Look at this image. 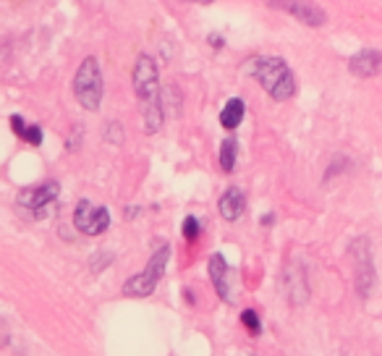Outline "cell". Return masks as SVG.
Here are the masks:
<instances>
[{
  "label": "cell",
  "instance_id": "6da1fadb",
  "mask_svg": "<svg viewBox=\"0 0 382 356\" xmlns=\"http://www.w3.org/2000/svg\"><path fill=\"white\" fill-rule=\"evenodd\" d=\"M134 92L142 100V113H144V131L155 134L163 126V103H160V87H157V66L149 56H139L134 66Z\"/></svg>",
  "mask_w": 382,
  "mask_h": 356
},
{
  "label": "cell",
  "instance_id": "7a4b0ae2",
  "mask_svg": "<svg viewBox=\"0 0 382 356\" xmlns=\"http://www.w3.org/2000/svg\"><path fill=\"white\" fill-rule=\"evenodd\" d=\"M246 66H249V73L260 81L262 89L272 100L283 103V100H291L296 95V76H293V71L288 68V63H285L283 58L257 56Z\"/></svg>",
  "mask_w": 382,
  "mask_h": 356
},
{
  "label": "cell",
  "instance_id": "3957f363",
  "mask_svg": "<svg viewBox=\"0 0 382 356\" xmlns=\"http://www.w3.org/2000/svg\"><path fill=\"white\" fill-rule=\"evenodd\" d=\"M105 84H102V71H100L97 58H84L79 71L73 76V95H76V103L84 108V110H97L100 103H102V92H105Z\"/></svg>",
  "mask_w": 382,
  "mask_h": 356
},
{
  "label": "cell",
  "instance_id": "277c9868",
  "mask_svg": "<svg viewBox=\"0 0 382 356\" xmlns=\"http://www.w3.org/2000/svg\"><path fill=\"white\" fill-rule=\"evenodd\" d=\"M168 259H171V246H168V244H160L157 251L152 254V259H149L147 270H142L139 276L129 278V281L123 283V293H126V296H137V299L149 296V293L155 291V286L160 283V278L165 276Z\"/></svg>",
  "mask_w": 382,
  "mask_h": 356
},
{
  "label": "cell",
  "instance_id": "5b68a950",
  "mask_svg": "<svg viewBox=\"0 0 382 356\" xmlns=\"http://www.w3.org/2000/svg\"><path fill=\"white\" fill-rule=\"evenodd\" d=\"M73 226L84 236H100L105 234L107 226H110V212L105 207H97V204L82 199L73 210Z\"/></svg>",
  "mask_w": 382,
  "mask_h": 356
},
{
  "label": "cell",
  "instance_id": "8992f818",
  "mask_svg": "<svg viewBox=\"0 0 382 356\" xmlns=\"http://www.w3.org/2000/svg\"><path fill=\"white\" fill-rule=\"evenodd\" d=\"M351 254H354V262H356V288L366 299L374 286V267H372L369 241L366 239H356V241L351 244Z\"/></svg>",
  "mask_w": 382,
  "mask_h": 356
},
{
  "label": "cell",
  "instance_id": "52a82bcc",
  "mask_svg": "<svg viewBox=\"0 0 382 356\" xmlns=\"http://www.w3.org/2000/svg\"><path fill=\"white\" fill-rule=\"evenodd\" d=\"M270 9H277V11H285V14H291L301 21V24L307 26H325L327 16L325 11L317 9L314 3H307V0H265Z\"/></svg>",
  "mask_w": 382,
  "mask_h": 356
},
{
  "label": "cell",
  "instance_id": "ba28073f",
  "mask_svg": "<svg viewBox=\"0 0 382 356\" xmlns=\"http://www.w3.org/2000/svg\"><path fill=\"white\" fill-rule=\"evenodd\" d=\"M58 192H60L58 181H45V184H40V187L24 189V192L18 194V204H21V207H26V210L40 212V210H45V207H48L53 199H55Z\"/></svg>",
  "mask_w": 382,
  "mask_h": 356
},
{
  "label": "cell",
  "instance_id": "9c48e42d",
  "mask_svg": "<svg viewBox=\"0 0 382 356\" xmlns=\"http://www.w3.org/2000/svg\"><path fill=\"white\" fill-rule=\"evenodd\" d=\"M349 71L359 79H372L382 71V50H361L349 61Z\"/></svg>",
  "mask_w": 382,
  "mask_h": 356
},
{
  "label": "cell",
  "instance_id": "30bf717a",
  "mask_svg": "<svg viewBox=\"0 0 382 356\" xmlns=\"http://www.w3.org/2000/svg\"><path fill=\"white\" fill-rule=\"evenodd\" d=\"M210 281L215 286V291L223 301H230V281H228V265H226V257L223 254H212L210 257Z\"/></svg>",
  "mask_w": 382,
  "mask_h": 356
},
{
  "label": "cell",
  "instance_id": "8fae6325",
  "mask_svg": "<svg viewBox=\"0 0 382 356\" xmlns=\"http://www.w3.org/2000/svg\"><path fill=\"white\" fill-rule=\"evenodd\" d=\"M244 207H246V199H244V192L241 189H236V187H230L226 192V194L220 197V202H218V210H220V215L226 220H238L241 215H244Z\"/></svg>",
  "mask_w": 382,
  "mask_h": 356
},
{
  "label": "cell",
  "instance_id": "7c38bea8",
  "mask_svg": "<svg viewBox=\"0 0 382 356\" xmlns=\"http://www.w3.org/2000/svg\"><path fill=\"white\" fill-rule=\"evenodd\" d=\"M244 113H246V105H244V100L241 98H233V100H228L226 108L220 110V126L228 131H233L241 126V121H244Z\"/></svg>",
  "mask_w": 382,
  "mask_h": 356
},
{
  "label": "cell",
  "instance_id": "4fadbf2b",
  "mask_svg": "<svg viewBox=\"0 0 382 356\" xmlns=\"http://www.w3.org/2000/svg\"><path fill=\"white\" fill-rule=\"evenodd\" d=\"M220 168L226 173L236 168V139H226L223 147H220Z\"/></svg>",
  "mask_w": 382,
  "mask_h": 356
},
{
  "label": "cell",
  "instance_id": "5bb4252c",
  "mask_svg": "<svg viewBox=\"0 0 382 356\" xmlns=\"http://www.w3.org/2000/svg\"><path fill=\"white\" fill-rule=\"evenodd\" d=\"M241 325H244V328L252 333V335H260V333H262L260 315H257L254 309H244V312H241Z\"/></svg>",
  "mask_w": 382,
  "mask_h": 356
},
{
  "label": "cell",
  "instance_id": "9a60e30c",
  "mask_svg": "<svg viewBox=\"0 0 382 356\" xmlns=\"http://www.w3.org/2000/svg\"><path fill=\"white\" fill-rule=\"evenodd\" d=\"M184 239H186V241H196V239H199V220H196L194 215H189V218L184 220Z\"/></svg>",
  "mask_w": 382,
  "mask_h": 356
},
{
  "label": "cell",
  "instance_id": "2e32d148",
  "mask_svg": "<svg viewBox=\"0 0 382 356\" xmlns=\"http://www.w3.org/2000/svg\"><path fill=\"white\" fill-rule=\"evenodd\" d=\"M21 139H24L26 145L40 147L42 145V129H40V126H26V131L21 134Z\"/></svg>",
  "mask_w": 382,
  "mask_h": 356
},
{
  "label": "cell",
  "instance_id": "e0dca14e",
  "mask_svg": "<svg viewBox=\"0 0 382 356\" xmlns=\"http://www.w3.org/2000/svg\"><path fill=\"white\" fill-rule=\"evenodd\" d=\"M11 126H14V134H16V137H21V134L26 131V123L21 115H11Z\"/></svg>",
  "mask_w": 382,
  "mask_h": 356
},
{
  "label": "cell",
  "instance_id": "ac0fdd59",
  "mask_svg": "<svg viewBox=\"0 0 382 356\" xmlns=\"http://www.w3.org/2000/svg\"><path fill=\"white\" fill-rule=\"evenodd\" d=\"M207 40L212 42V48H215V50H220V48H223V40H220L218 34H210V37H207Z\"/></svg>",
  "mask_w": 382,
  "mask_h": 356
},
{
  "label": "cell",
  "instance_id": "d6986e66",
  "mask_svg": "<svg viewBox=\"0 0 382 356\" xmlns=\"http://www.w3.org/2000/svg\"><path fill=\"white\" fill-rule=\"evenodd\" d=\"M270 223H275V215H265L262 218V226H270Z\"/></svg>",
  "mask_w": 382,
  "mask_h": 356
},
{
  "label": "cell",
  "instance_id": "ffe728a7",
  "mask_svg": "<svg viewBox=\"0 0 382 356\" xmlns=\"http://www.w3.org/2000/svg\"><path fill=\"white\" fill-rule=\"evenodd\" d=\"M184 3H199V6H210L215 0H184Z\"/></svg>",
  "mask_w": 382,
  "mask_h": 356
}]
</instances>
